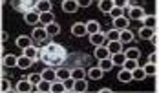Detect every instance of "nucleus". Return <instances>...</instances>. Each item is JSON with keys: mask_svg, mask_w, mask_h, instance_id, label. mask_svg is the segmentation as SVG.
<instances>
[{"mask_svg": "<svg viewBox=\"0 0 159 93\" xmlns=\"http://www.w3.org/2000/svg\"><path fill=\"white\" fill-rule=\"evenodd\" d=\"M39 59L48 66H59L66 60V49L51 42L48 46H44V49H39Z\"/></svg>", "mask_w": 159, "mask_h": 93, "instance_id": "f257e3e1", "label": "nucleus"}, {"mask_svg": "<svg viewBox=\"0 0 159 93\" xmlns=\"http://www.w3.org/2000/svg\"><path fill=\"white\" fill-rule=\"evenodd\" d=\"M35 11L40 15V13H51V2L49 0H39L35 2Z\"/></svg>", "mask_w": 159, "mask_h": 93, "instance_id": "f03ea898", "label": "nucleus"}, {"mask_svg": "<svg viewBox=\"0 0 159 93\" xmlns=\"http://www.w3.org/2000/svg\"><path fill=\"white\" fill-rule=\"evenodd\" d=\"M33 84L28 80V78H22L16 82V93H31Z\"/></svg>", "mask_w": 159, "mask_h": 93, "instance_id": "7ed1b4c3", "label": "nucleus"}, {"mask_svg": "<svg viewBox=\"0 0 159 93\" xmlns=\"http://www.w3.org/2000/svg\"><path fill=\"white\" fill-rule=\"evenodd\" d=\"M77 9H79L77 0H64L62 2V11L64 13H75Z\"/></svg>", "mask_w": 159, "mask_h": 93, "instance_id": "20e7f679", "label": "nucleus"}, {"mask_svg": "<svg viewBox=\"0 0 159 93\" xmlns=\"http://www.w3.org/2000/svg\"><path fill=\"white\" fill-rule=\"evenodd\" d=\"M46 29L44 28H35L31 33V40H35V42H44L46 40Z\"/></svg>", "mask_w": 159, "mask_h": 93, "instance_id": "39448f33", "label": "nucleus"}, {"mask_svg": "<svg viewBox=\"0 0 159 93\" xmlns=\"http://www.w3.org/2000/svg\"><path fill=\"white\" fill-rule=\"evenodd\" d=\"M13 6H15V9H18V11H24V13H30V11H33V7H35V4L33 2H28V0H24V2H13Z\"/></svg>", "mask_w": 159, "mask_h": 93, "instance_id": "423d86ee", "label": "nucleus"}, {"mask_svg": "<svg viewBox=\"0 0 159 93\" xmlns=\"http://www.w3.org/2000/svg\"><path fill=\"white\" fill-rule=\"evenodd\" d=\"M16 46L20 47V49H28L30 46H33V40L30 35H22V37H18L16 38Z\"/></svg>", "mask_w": 159, "mask_h": 93, "instance_id": "0eeeda50", "label": "nucleus"}, {"mask_svg": "<svg viewBox=\"0 0 159 93\" xmlns=\"http://www.w3.org/2000/svg\"><path fill=\"white\" fill-rule=\"evenodd\" d=\"M90 42L93 44L95 47L99 46H104V42H106V37H104V33H95V35H90Z\"/></svg>", "mask_w": 159, "mask_h": 93, "instance_id": "6e6552de", "label": "nucleus"}, {"mask_svg": "<svg viewBox=\"0 0 159 93\" xmlns=\"http://www.w3.org/2000/svg\"><path fill=\"white\" fill-rule=\"evenodd\" d=\"M143 16H144L143 7H139V6L130 7V18L128 20H143Z\"/></svg>", "mask_w": 159, "mask_h": 93, "instance_id": "1a4fd4ad", "label": "nucleus"}, {"mask_svg": "<svg viewBox=\"0 0 159 93\" xmlns=\"http://www.w3.org/2000/svg\"><path fill=\"white\" fill-rule=\"evenodd\" d=\"M123 55H125L126 60H139L141 51H139L137 47H130V49H126V51H123Z\"/></svg>", "mask_w": 159, "mask_h": 93, "instance_id": "9d476101", "label": "nucleus"}, {"mask_svg": "<svg viewBox=\"0 0 159 93\" xmlns=\"http://www.w3.org/2000/svg\"><path fill=\"white\" fill-rule=\"evenodd\" d=\"M128 24H130V20H128L126 16H121V18H115V20H113V29H117V31L128 29Z\"/></svg>", "mask_w": 159, "mask_h": 93, "instance_id": "9b49d317", "label": "nucleus"}, {"mask_svg": "<svg viewBox=\"0 0 159 93\" xmlns=\"http://www.w3.org/2000/svg\"><path fill=\"white\" fill-rule=\"evenodd\" d=\"M106 49L110 51V57H111V55H115V53H123V44H121L119 40L108 42V44H106Z\"/></svg>", "mask_w": 159, "mask_h": 93, "instance_id": "f8f14e48", "label": "nucleus"}, {"mask_svg": "<svg viewBox=\"0 0 159 93\" xmlns=\"http://www.w3.org/2000/svg\"><path fill=\"white\" fill-rule=\"evenodd\" d=\"M86 90H88V82H86L84 78H80V80H73V90H71V91L84 93Z\"/></svg>", "mask_w": 159, "mask_h": 93, "instance_id": "ddd939ff", "label": "nucleus"}, {"mask_svg": "<svg viewBox=\"0 0 159 93\" xmlns=\"http://www.w3.org/2000/svg\"><path fill=\"white\" fill-rule=\"evenodd\" d=\"M71 33L75 35V37H86L88 33H86V24H73L71 26Z\"/></svg>", "mask_w": 159, "mask_h": 93, "instance_id": "4468645a", "label": "nucleus"}, {"mask_svg": "<svg viewBox=\"0 0 159 93\" xmlns=\"http://www.w3.org/2000/svg\"><path fill=\"white\" fill-rule=\"evenodd\" d=\"M40 77H42V80L55 82V80H57V73H55V69H53V68H48V69H44V71L40 73Z\"/></svg>", "mask_w": 159, "mask_h": 93, "instance_id": "2eb2a0df", "label": "nucleus"}, {"mask_svg": "<svg viewBox=\"0 0 159 93\" xmlns=\"http://www.w3.org/2000/svg\"><path fill=\"white\" fill-rule=\"evenodd\" d=\"M95 59L97 60H104V59H110V51L106 49V46H99L95 49Z\"/></svg>", "mask_w": 159, "mask_h": 93, "instance_id": "dca6fc26", "label": "nucleus"}, {"mask_svg": "<svg viewBox=\"0 0 159 93\" xmlns=\"http://www.w3.org/2000/svg\"><path fill=\"white\" fill-rule=\"evenodd\" d=\"M55 73H57V80H61V82H64L66 78H71V69H66V68L55 69Z\"/></svg>", "mask_w": 159, "mask_h": 93, "instance_id": "f3484780", "label": "nucleus"}, {"mask_svg": "<svg viewBox=\"0 0 159 93\" xmlns=\"http://www.w3.org/2000/svg\"><path fill=\"white\" fill-rule=\"evenodd\" d=\"M132 40H134V35H132L130 29L119 31V42H121V44H126V42H132Z\"/></svg>", "mask_w": 159, "mask_h": 93, "instance_id": "a211bd4d", "label": "nucleus"}, {"mask_svg": "<svg viewBox=\"0 0 159 93\" xmlns=\"http://www.w3.org/2000/svg\"><path fill=\"white\" fill-rule=\"evenodd\" d=\"M143 22H144V28H150V29H156L157 26V16L156 15H150V16H143Z\"/></svg>", "mask_w": 159, "mask_h": 93, "instance_id": "6ab92c4d", "label": "nucleus"}, {"mask_svg": "<svg viewBox=\"0 0 159 93\" xmlns=\"http://www.w3.org/2000/svg\"><path fill=\"white\" fill-rule=\"evenodd\" d=\"M99 31H101V26H99L97 20H90V22L86 24V33H88V35H95Z\"/></svg>", "mask_w": 159, "mask_h": 93, "instance_id": "aec40b11", "label": "nucleus"}, {"mask_svg": "<svg viewBox=\"0 0 159 93\" xmlns=\"http://www.w3.org/2000/svg\"><path fill=\"white\" fill-rule=\"evenodd\" d=\"M113 6H115L113 0H101V2H99V9H101L102 13H110Z\"/></svg>", "mask_w": 159, "mask_h": 93, "instance_id": "412c9836", "label": "nucleus"}, {"mask_svg": "<svg viewBox=\"0 0 159 93\" xmlns=\"http://www.w3.org/2000/svg\"><path fill=\"white\" fill-rule=\"evenodd\" d=\"M53 20H55L53 13H40V15H39V22H42V24H44V28L49 26V24H53Z\"/></svg>", "mask_w": 159, "mask_h": 93, "instance_id": "4be33fe9", "label": "nucleus"}, {"mask_svg": "<svg viewBox=\"0 0 159 93\" xmlns=\"http://www.w3.org/2000/svg\"><path fill=\"white\" fill-rule=\"evenodd\" d=\"M31 64H33V60H30V59L24 57V55H22V57H16V66H18L20 69H28Z\"/></svg>", "mask_w": 159, "mask_h": 93, "instance_id": "5701e85b", "label": "nucleus"}, {"mask_svg": "<svg viewBox=\"0 0 159 93\" xmlns=\"http://www.w3.org/2000/svg\"><path fill=\"white\" fill-rule=\"evenodd\" d=\"M154 35H156V29H150V28H144V26L139 29V37H141L143 40H150Z\"/></svg>", "mask_w": 159, "mask_h": 93, "instance_id": "b1692460", "label": "nucleus"}, {"mask_svg": "<svg viewBox=\"0 0 159 93\" xmlns=\"http://www.w3.org/2000/svg\"><path fill=\"white\" fill-rule=\"evenodd\" d=\"M24 22H26V24H37V22H39V13H37V11L24 13Z\"/></svg>", "mask_w": 159, "mask_h": 93, "instance_id": "393cba45", "label": "nucleus"}, {"mask_svg": "<svg viewBox=\"0 0 159 93\" xmlns=\"http://www.w3.org/2000/svg\"><path fill=\"white\" fill-rule=\"evenodd\" d=\"M24 57H28L30 60H35V59H39V49L35 46H30L28 49H24Z\"/></svg>", "mask_w": 159, "mask_h": 93, "instance_id": "a878e982", "label": "nucleus"}, {"mask_svg": "<svg viewBox=\"0 0 159 93\" xmlns=\"http://www.w3.org/2000/svg\"><path fill=\"white\" fill-rule=\"evenodd\" d=\"M44 29H46V35H48V37H53V35H59V33H61V26L53 22V24H49V26H46Z\"/></svg>", "mask_w": 159, "mask_h": 93, "instance_id": "bb28decb", "label": "nucleus"}, {"mask_svg": "<svg viewBox=\"0 0 159 93\" xmlns=\"http://www.w3.org/2000/svg\"><path fill=\"white\" fill-rule=\"evenodd\" d=\"M37 90H39V93H49L51 91V82H48V80H40V82L37 84Z\"/></svg>", "mask_w": 159, "mask_h": 93, "instance_id": "cd10ccee", "label": "nucleus"}, {"mask_svg": "<svg viewBox=\"0 0 159 93\" xmlns=\"http://www.w3.org/2000/svg\"><path fill=\"white\" fill-rule=\"evenodd\" d=\"M49 93H66V88L61 80H55V82H51V91Z\"/></svg>", "mask_w": 159, "mask_h": 93, "instance_id": "c85d7f7f", "label": "nucleus"}, {"mask_svg": "<svg viewBox=\"0 0 159 93\" xmlns=\"http://www.w3.org/2000/svg\"><path fill=\"white\" fill-rule=\"evenodd\" d=\"M99 62H101V64H99L97 68H99V69H101L102 73H106V71H110L111 68H113V64H111V60H110V59H104V60H99Z\"/></svg>", "mask_w": 159, "mask_h": 93, "instance_id": "c756f323", "label": "nucleus"}, {"mask_svg": "<svg viewBox=\"0 0 159 93\" xmlns=\"http://www.w3.org/2000/svg\"><path fill=\"white\" fill-rule=\"evenodd\" d=\"M2 64H4L6 68H15L16 66V57L15 55H6L4 60H2Z\"/></svg>", "mask_w": 159, "mask_h": 93, "instance_id": "7c9ffc66", "label": "nucleus"}, {"mask_svg": "<svg viewBox=\"0 0 159 93\" xmlns=\"http://www.w3.org/2000/svg\"><path fill=\"white\" fill-rule=\"evenodd\" d=\"M110 60H111L113 66H115V64H117V66H123L126 59H125V55H123V53H115V55H111V57H110Z\"/></svg>", "mask_w": 159, "mask_h": 93, "instance_id": "2f4dec72", "label": "nucleus"}, {"mask_svg": "<svg viewBox=\"0 0 159 93\" xmlns=\"http://www.w3.org/2000/svg\"><path fill=\"white\" fill-rule=\"evenodd\" d=\"M86 77V71L82 69V68H75V69H71V78L73 80H80V78Z\"/></svg>", "mask_w": 159, "mask_h": 93, "instance_id": "473e14b6", "label": "nucleus"}, {"mask_svg": "<svg viewBox=\"0 0 159 93\" xmlns=\"http://www.w3.org/2000/svg\"><path fill=\"white\" fill-rule=\"evenodd\" d=\"M102 75H104V73H102L99 68H92V69L88 71V77L93 78V80H101V78H102Z\"/></svg>", "mask_w": 159, "mask_h": 93, "instance_id": "72a5a7b5", "label": "nucleus"}, {"mask_svg": "<svg viewBox=\"0 0 159 93\" xmlns=\"http://www.w3.org/2000/svg\"><path fill=\"white\" fill-rule=\"evenodd\" d=\"M132 73V80H143L146 75H144V71H143V68H135L134 71H130Z\"/></svg>", "mask_w": 159, "mask_h": 93, "instance_id": "f704fd0d", "label": "nucleus"}, {"mask_svg": "<svg viewBox=\"0 0 159 93\" xmlns=\"http://www.w3.org/2000/svg\"><path fill=\"white\" fill-rule=\"evenodd\" d=\"M144 75H157V64H146L143 68Z\"/></svg>", "mask_w": 159, "mask_h": 93, "instance_id": "c9c22d12", "label": "nucleus"}, {"mask_svg": "<svg viewBox=\"0 0 159 93\" xmlns=\"http://www.w3.org/2000/svg\"><path fill=\"white\" fill-rule=\"evenodd\" d=\"M108 15H110L113 20H115V18H121V16H123V7H121V6H113Z\"/></svg>", "mask_w": 159, "mask_h": 93, "instance_id": "e433bc0d", "label": "nucleus"}, {"mask_svg": "<svg viewBox=\"0 0 159 93\" xmlns=\"http://www.w3.org/2000/svg\"><path fill=\"white\" fill-rule=\"evenodd\" d=\"M0 91L2 93H9L11 91V82H9L7 78H2V80H0Z\"/></svg>", "mask_w": 159, "mask_h": 93, "instance_id": "4c0bfd02", "label": "nucleus"}, {"mask_svg": "<svg viewBox=\"0 0 159 93\" xmlns=\"http://www.w3.org/2000/svg\"><path fill=\"white\" fill-rule=\"evenodd\" d=\"M104 37H106V40H108V42H115V40H119V31H117V29H110Z\"/></svg>", "mask_w": 159, "mask_h": 93, "instance_id": "58836bf2", "label": "nucleus"}, {"mask_svg": "<svg viewBox=\"0 0 159 93\" xmlns=\"http://www.w3.org/2000/svg\"><path fill=\"white\" fill-rule=\"evenodd\" d=\"M123 68H125L126 71H134V69H135V68H139V66H137V60H125Z\"/></svg>", "mask_w": 159, "mask_h": 93, "instance_id": "ea45409f", "label": "nucleus"}, {"mask_svg": "<svg viewBox=\"0 0 159 93\" xmlns=\"http://www.w3.org/2000/svg\"><path fill=\"white\" fill-rule=\"evenodd\" d=\"M119 80H121V82H130V80H132V73H130V71H126V69H123V71H121V73H119Z\"/></svg>", "mask_w": 159, "mask_h": 93, "instance_id": "a19ab883", "label": "nucleus"}, {"mask_svg": "<svg viewBox=\"0 0 159 93\" xmlns=\"http://www.w3.org/2000/svg\"><path fill=\"white\" fill-rule=\"evenodd\" d=\"M28 80H30V82H31L33 86H37V84H39V82H40V80H42V77H40V73H31V75H30V77H28Z\"/></svg>", "mask_w": 159, "mask_h": 93, "instance_id": "79ce46f5", "label": "nucleus"}, {"mask_svg": "<svg viewBox=\"0 0 159 93\" xmlns=\"http://www.w3.org/2000/svg\"><path fill=\"white\" fill-rule=\"evenodd\" d=\"M62 84H64V88H66V91L68 90H73V78H66Z\"/></svg>", "mask_w": 159, "mask_h": 93, "instance_id": "37998d69", "label": "nucleus"}, {"mask_svg": "<svg viewBox=\"0 0 159 93\" xmlns=\"http://www.w3.org/2000/svg\"><path fill=\"white\" fill-rule=\"evenodd\" d=\"M157 60H159V57H157V51H154L150 57H148V64H157Z\"/></svg>", "mask_w": 159, "mask_h": 93, "instance_id": "c03bdc74", "label": "nucleus"}, {"mask_svg": "<svg viewBox=\"0 0 159 93\" xmlns=\"http://www.w3.org/2000/svg\"><path fill=\"white\" fill-rule=\"evenodd\" d=\"M77 4H79V7H88V6H90V0H77Z\"/></svg>", "mask_w": 159, "mask_h": 93, "instance_id": "a18cd8bd", "label": "nucleus"}, {"mask_svg": "<svg viewBox=\"0 0 159 93\" xmlns=\"http://www.w3.org/2000/svg\"><path fill=\"white\" fill-rule=\"evenodd\" d=\"M0 38H2L4 42H6V40L9 38V33H7V31H2V33H0Z\"/></svg>", "mask_w": 159, "mask_h": 93, "instance_id": "49530a36", "label": "nucleus"}, {"mask_svg": "<svg viewBox=\"0 0 159 93\" xmlns=\"http://www.w3.org/2000/svg\"><path fill=\"white\" fill-rule=\"evenodd\" d=\"M150 40H152V44H154V46H157V35H154Z\"/></svg>", "mask_w": 159, "mask_h": 93, "instance_id": "de8ad7c7", "label": "nucleus"}, {"mask_svg": "<svg viewBox=\"0 0 159 93\" xmlns=\"http://www.w3.org/2000/svg\"><path fill=\"white\" fill-rule=\"evenodd\" d=\"M99 93H111V91H110V90H101Z\"/></svg>", "mask_w": 159, "mask_h": 93, "instance_id": "09e8293b", "label": "nucleus"}]
</instances>
